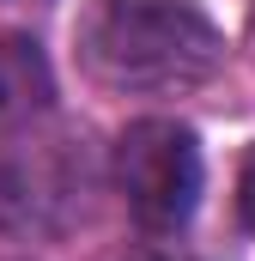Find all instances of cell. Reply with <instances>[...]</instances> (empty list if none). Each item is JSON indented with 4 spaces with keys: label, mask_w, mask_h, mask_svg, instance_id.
<instances>
[{
    "label": "cell",
    "mask_w": 255,
    "mask_h": 261,
    "mask_svg": "<svg viewBox=\"0 0 255 261\" xmlns=\"http://www.w3.org/2000/svg\"><path fill=\"white\" fill-rule=\"evenodd\" d=\"M73 55L104 91L164 97L213 79L225 61V37L194 0H85Z\"/></svg>",
    "instance_id": "1"
},
{
    "label": "cell",
    "mask_w": 255,
    "mask_h": 261,
    "mask_svg": "<svg viewBox=\"0 0 255 261\" xmlns=\"http://www.w3.org/2000/svg\"><path fill=\"white\" fill-rule=\"evenodd\" d=\"M18 6H37V0H18Z\"/></svg>",
    "instance_id": "5"
},
{
    "label": "cell",
    "mask_w": 255,
    "mask_h": 261,
    "mask_svg": "<svg viewBox=\"0 0 255 261\" xmlns=\"http://www.w3.org/2000/svg\"><path fill=\"white\" fill-rule=\"evenodd\" d=\"M200 182H207V164H200V140L170 116H140L128 122L116 140V189H122L128 213L140 231H183L200 206Z\"/></svg>",
    "instance_id": "2"
},
{
    "label": "cell",
    "mask_w": 255,
    "mask_h": 261,
    "mask_svg": "<svg viewBox=\"0 0 255 261\" xmlns=\"http://www.w3.org/2000/svg\"><path fill=\"white\" fill-rule=\"evenodd\" d=\"M237 213L255 231V146H249V158H243V170H237Z\"/></svg>",
    "instance_id": "4"
},
{
    "label": "cell",
    "mask_w": 255,
    "mask_h": 261,
    "mask_svg": "<svg viewBox=\"0 0 255 261\" xmlns=\"http://www.w3.org/2000/svg\"><path fill=\"white\" fill-rule=\"evenodd\" d=\"M49 103H55L49 55H43L31 37L0 31V134L24 128V122H37V116H49Z\"/></svg>",
    "instance_id": "3"
}]
</instances>
